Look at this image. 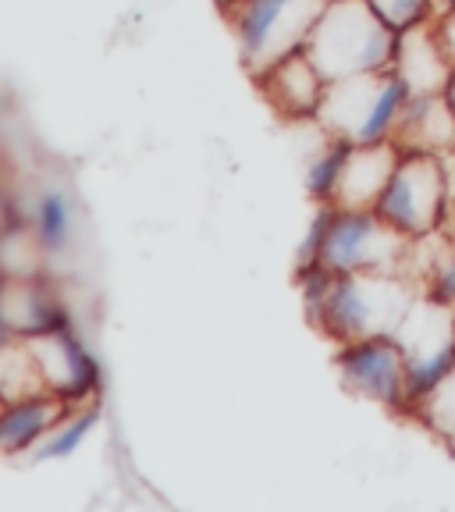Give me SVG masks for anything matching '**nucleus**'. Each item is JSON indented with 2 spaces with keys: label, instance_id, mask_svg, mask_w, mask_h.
<instances>
[{
  "label": "nucleus",
  "instance_id": "f257e3e1",
  "mask_svg": "<svg viewBox=\"0 0 455 512\" xmlns=\"http://www.w3.org/2000/svg\"><path fill=\"white\" fill-rule=\"evenodd\" d=\"M420 296L424 288H416L409 274H331L324 299L306 313V320L338 345L399 335Z\"/></svg>",
  "mask_w": 455,
  "mask_h": 512
},
{
  "label": "nucleus",
  "instance_id": "f03ea898",
  "mask_svg": "<svg viewBox=\"0 0 455 512\" xmlns=\"http://www.w3.org/2000/svg\"><path fill=\"white\" fill-rule=\"evenodd\" d=\"M399 36L402 32H395L370 8V0H328L306 40V54L324 79L342 82L352 75L395 68Z\"/></svg>",
  "mask_w": 455,
  "mask_h": 512
},
{
  "label": "nucleus",
  "instance_id": "7ed1b4c3",
  "mask_svg": "<svg viewBox=\"0 0 455 512\" xmlns=\"http://www.w3.org/2000/svg\"><path fill=\"white\" fill-rule=\"evenodd\" d=\"M409 100H413V89L395 68L352 75L342 82H328V93L320 100L313 121L320 125V132L345 139L352 146L388 143L399 132Z\"/></svg>",
  "mask_w": 455,
  "mask_h": 512
},
{
  "label": "nucleus",
  "instance_id": "20e7f679",
  "mask_svg": "<svg viewBox=\"0 0 455 512\" xmlns=\"http://www.w3.org/2000/svg\"><path fill=\"white\" fill-rule=\"evenodd\" d=\"M328 0H224L246 72L260 79L288 54L306 50Z\"/></svg>",
  "mask_w": 455,
  "mask_h": 512
},
{
  "label": "nucleus",
  "instance_id": "39448f33",
  "mask_svg": "<svg viewBox=\"0 0 455 512\" xmlns=\"http://www.w3.org/2000/svg\"><path fill=\"white\" fill-rule=\"evenodd\" d=\"M374 210L413 242L445 232L452 214V178L445 153L402 150L399 168L392 182L384 185Z\"/></svg>",
  "mask_w": 455,
  "mask_h": 512
},
{
  "label": "nucleus",
  "instance_id": "423d86ee",
  "mask_svg": "<svg viewBox=\"0 0 455 512\" xmlns=\"http://www.w3.org/2000/svg\"><path fill=\"white\" fill-rule=\"evenodd\" d=\"M413 246L416 242L395 232L377 210L335 207L317 264L335 274H409Z\"/></svg>",
  "mask_w": 455,
  "mask_h": 512
},
{
  "label": "nucleus",
  "instance_id": "0eeeda50",
  "mask_svg": "<svg viewBox=\"0 0 455 512\" xmlns=\"http://www.w3.org/2000/svg\"><path fill=\"white\" fill-rule=\"evenodd\" d=\"M338 381L349 395L388 413L413 416V392H409V356L399 335H377L345 342L335 352Z\"/></svg>",
  "mask_w": 455,
  "mask_h": 512
},
{
  "label": "nucleus",
  "instance_id": "6e6552de",
  "mask_svg": "<svg viewBox=\"0 0 455 512\" xmlns=\"http://www.w3.org/2000/svg\"><path fill=\"white\" fill-rule=\"evenodd\" d=\"M25 345H29L32 360L40 367L47 392L61 395L72 406L93 399L96 384H100V370H96V360L86 352V345L68 331V324L25 338Z\"/></svg>",
  "mask_w": 455,
  "mask_h": 512
},
{
  "label": "nucleus",
  "instance_id": "1a4fd4ad",
  "mask_svg": "<svg viewBox=\"0 0 455 512\" xmlns=\"http://www.w3.org/2000/svg\"><path fill=\"white\" fill-rule=\"evenodd\" d=\"M256 82L264 89L267 104H271L281 118H292V121L317 118L320 100L328 93V79L320 75V68L310 61L306 50L288 54L285 61H278L271 72H264Z\"/></svg>",
  "mask_w": 455,
  "mask_h": 512
},
{
  "label": "nucleus",
  "instance_id": "9d476101",
  "mask_svg": "<svg viewBox=\"0 0 455 512\" xmlns=\"http://www.w3.org/2000/svg\"><path fill=\"white\" fill-rule=\"evenodd\" d=\"M402 160V146L395 139L388 143H370V146H352L345 157L342 178L335 189V207L349 210H374L381 200L384 185L392 182L395 168Z\"/></svg>",
  "mask_w": 455,
  "mask_h": 512
},
{
  "label": "nucleus",
  "instance_id": "9b49d317",
  "mask_svg": "<svg viewBox=\"0 0 455 512\" xmlns=\"http://www.w3.org/2000/svg\"><path fill=\"white\" fill-rule=\"evenodd\" d=\"M0 317H4L15 338H32L68 324L54 288L40 274L36 278H4V285H0Z\"/></svg>",
  "mask_w": 455,
  "mask_h": 512
},
{
  "label": "nucleus",
  "instance_id": "f8f14e48",
  "mask_svg": "<svg viewBox=\"0 0 455 512\" xmlns=\"http://www.w3.org/2000/svg\"><path fill=\"white\" fill-rule=\"evenodd\" d=\"M68 409H72V402L54 392L4 402V409H0V452H4V456L32 452V448L54 431V424Z\"/></svg>",
  "mask_w": 455,
  "mask_h": 512
},
{
  "label": "nucleus",
  "instance_id": "ddd939ff",
  "mask_svg": "<svg viewBox=\"0 0 455 512\" xmlns=\"http://www.w3.org/2000/svg\"><path fill=\"white\" fill-rule=\"evenodd\" d=\"M395 72L406 79L413 93H445V82L452 75V61L441 50L434 25H416L399 36V54H395Z\"/></svg>",
  "mask_w": 455,
  "mask_h": 512
},
{
  "label": "nucleus",
  "instance_id": "4468645a",
  "mask_svg": "<svg viewBox=\"0 0 455 512\" xmlns=\"http://www.w3.org/2000/svg\"><path fill=\"white\" fill-rule=\"evenodd\" d=\"M395 143L402 150H424V153H448L455 150V118L448 111L441 93H413L402 125L395 132Z\"/></svg>",
  "mask_w": 455,
  "mask_h": 512
},
{
  "label": "nucleus",
  "instance_id": "2eb2a0df",
  "mask_svg": "<svg viewBox=\"0 0 455 512\" xmlns=\"http://www.w3.org/2000/svg\"><path fill=\"white\" fill-rule=\"evenodd\" d=\"M43 392H47V384H43V374L32 360L25 338H11L0 345V399L18 402Z\"/></svg>",
  "mask_w": 455,
  "mask_h": 512
},
{
  "label": "nucleus",
  "instance_id": "dca6fc26",
  "mask_svg": "<svg viewBox=\"0 0 455 512\" xmlns=\"http://www.w3.org/2000/svg\"><path fill=\"white\" fill-rule=\"evenodd\" d=\"M29 228L36 232V239L43 242L47 253H57L72 242V228H75V214H72V200L64 196L61 189H47L32 200V214H29Z\"/></svg>",
  "mask_w": 455,
  "mask_h": 512
},
{
  "label": "nucleus",
  "instance_id": "f3484780",
  "mask_svg": "<svg viewBox=\"0 0 455 512\" xmlns=\"http://www.w3.org/2000/svg\"><path fill=\"white\" fill-rule=\"evenodd\" d=\"M96 420H100V406H96V402H89V409H86V402L72 406L54 424V431H50L47 438L40 441V445L32 448V459H36V463H47V459L72 456L75 448L82 445V438H86V434L93 431Z\"/></svg>",
  "mask_w": 455,
  "mask_h": 512
},
{
  "label": "nucleus",
  "instance_id": "a211bd4d",
  "mask_svg": "<svg viewBox=\"0 0 455 512\" xmlns=\"http://www.w3.org/2000/svg\"><path fill=\"white\" fill-rule=\"evenodd\" d=\"M43 242L36 239L29 224L11 221L0 232V267L8 278H36L43 271Z\"/></svg>",
  "mask_w": 455,
  "mask_h": 512
},
{
  "label": "nucleus",
  "instance_id": "6ab92c4d",
  "mask_svg": "<svg viewBox=\"0 0 455 512\" xmlns=\"http://www.w3.org/2000/svg\"><path fill=\"white\" fill-rule=\"evenodd\" d=\"M349 150H352V143H345V139L328 136V132H324V146H320L317 157L306 164V192H310L317 203L335 200L338 178H342Z\"/></svg>",
  "mask_w": 455,
  "mask_h": 512
},
{
  "label": "nucleus",
  "instance_id": "aec40b11",
  "mask_svg": "<svg viewBox=\"0 0 455 512\" xmlns=\"http://www.w3.org/2000/svg\"><path fill=\"white\" fill-rule=\"evenodd\" d=\"M413 416L434 434V438H441L455 452V370L431 395H424V399L416 402Z\"/></svg>",
  "mask_w": 455,
  "mask_h": 512
},
{
  "label": "nucleus",
  "instance_id": "412c9836",
  "mask_svg": "<svg viewBox=\"0 0 455 512\" xmlns=\"http://www.w3.org/2000/svg\"><path fill=\"white\" fill-rule=\"evenodd\" d=\"M420 288L434 303L455 306V239H441L438 235V256L427 260Z\"/></svg>",
  "mask_w": 455,
  "mask_h": 512
},
{
  "label": "nucleus",
  "instance_id": "4be33fe9",
  "mask_svg": "<svg viewBox=\"0 0 455 512\" xmlns=\"http://www.w3.org/2000/svg\"><path fill=\"white\" fill-rule=\"evenodd\" d=\"M370 8L395 32H409L416 25L434 22V0H370Z\"/></svg>",
  "mask_w": 455,
  "mask_h": 512
},
{
  "label": "nucleus",
  "instance_id": "5701e85b",
  "mask_svg": "<svg viewBox=\"0 0 455 512\" xmlns=\"http://www.w3.org/2000/svg\"><path fill=\"white\" fill-rule=\"evenodd\" d=\"M434 32H438V43L441 50L448 54V61H452L455 68V11H448V15H434Z\"/></svg>",
  "mask_w": 455,
  "mask_h": 512
},
{
  "label": "nucleus",
  "instance_id": "b1692460",
  "mask_svg": "<svg viewBox=\"0 0 455 512\" xmlns=\"http://www.w3.org/2000/svg\"><path fill=\"white\" fill-rule=\"evenodd\" d=\"M445 104H448V111H452V118H455V68H452V75H448V82H445Z\"/></svg>",
  "mask_w": 455,
  "mask_h": 512
},
{
  "label": "nucleus",
  "instance_id": "393cba45",
  "mask_svg": "<svg viewBox=\"0 0 455 512\" xmlns=\"http://www.w3.org/2000/svg\"><path fill=\"white\" fill-rule=\"evenodd\" d=\"M11 221H15V217H11V203H8V196L0 192V232H4V228H8Z\"/></svg>",
  "mask_w": 455,
  "mask_h": 512
},
{
  "label": "nucleus",
  "instance_id": "a878e982",
  "mask_svg": "<svg viewBox=\"0 0 455 512\" xmlns=\"http://www.w3.org/2000/svg\"><path fill=\"white\" fill-rule=\"evenodd\" d=\"M455 11V0H434V15H448Z\"/></svg>",
  "mask_w": 455,
  "mask_h": 512
},
{
  "label": "nucleus",
  "instance_id": "bb28decb",
  "mask_svg": "<svg viewBox=\"0 0 455 512\" xmlns=\"http://www.w3.org/2000/svg\"><path fill=\"white\" fill-rule=\"evenodd\" d=\"M11 338H15V335H11V328H8V324H4V317H0V345L11 342Z\"/></svg>",
  "mask_w": 455,
  "mask_h": 512
},
{
  "label": "nucleus",
  "instance_id": "cd10ccee",
  "mask_svg": "<svg viewBox=\"0 0 455 512\" xmlns=\"http://www.w3.org/2000/svg\"><path fill=\"white\" fill-rule=\"evenodd\" d=\"M4 278H8V274H4V267H0V285H4Z\"/></svg>",
  "mask_w": 455,
  "mask_h": 512
},
{
  "label": "nucleus",
  "instance_id": "c85d7f7f",
  "mask_svg": "<svg viewBox=\"0 0 455 512\" xmlns=\"http://www.w3.org/2000/svg\"><path fill=\"white\" fill-rule=\"evenodd\" d=\"M0 409H4V399H0Z\"/></svg>",
  "mask_w": 455,
  "mask_h": 512
}]
</instances>
